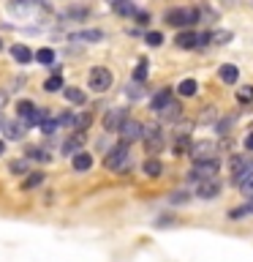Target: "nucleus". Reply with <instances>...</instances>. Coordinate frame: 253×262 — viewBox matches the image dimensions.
Returning <instances> with one entry per match:
<instances>
[{
	"instance_id": "nucleus-1",
	"label": "nucleus",
	"mask_w": 253,
	"mask_h": 262,
	"mask_svg": "<svg viewBox=\"0 0 253 262\" xmlns=\"http://www.w3.org/2000/svg\"><path fill=\"white\" fill-rule=\"evenodd\" d=\"M166 22L171 25V28H191L193 22H199V8H171V11H166Z\"/></svg>"
},
{
	"instance_id": "nucleus-2",
	"label": "nucleus",
	"mask_w": 253,
	"mask_h": 262,
	"mask_svg": "<svg viewBox=\"0 0 253 262\" xmlns=\"http://www.w3.org/2000/svg\"><path fill=\"white\" fill-rule=\"evenodd\" d=\"M87 85L95 90V93H106V90L112 88V71L104 69V66H95L93 71H90L87 77Z\"/></svg>"
},
{
	"instance_id": "nucleus-3",
	"label": "nucleus",
	"mask_w": 253,
	"mask_h": 262,
	"mask_svg": "<svg viewBox=\"0 0 253 262\" xmlns=\"http://www.w3.org/2000/svg\"><path fill=\"white\" fill-rule=\"evenodd\" d=\"M104 167L106 169H125L128 167V145L120 142L117 147H112L104 159Z\"/></svg>"
},
{
	"instance_id": "nucleus-4",
	"label": "nucleus",
	"mask_w": 253,
	"mask_h": 262,
	"mask_svg": "<svg viewBox=\"0 0 253 262\" xmlns=\"http://www.w3.org/2000/svg\"><path fill=\"white\" fill-rule=\"evenodd\" d=\"M218 169H220V161H218V159L196 161V164H193V169L188 172V178H193V180H207V178H215V175H218Z\"/></svg>"
},
{
	"instance_id": "nucleus-5",
	"label": "nucleus",
	"mask_w": 253,
	"mask_h": 262,
	"mask_svg": "<svg viewBox=\"0 0 253 262\" xmlns=\"http://www.w3.org/2000/svg\"><path fill=\"white\" fill-rule=\"evenodd\" d=\"M117 134H120V139H122L125 145H131V142H136V139L144 137V126H142L139 120H131V118H128V120L120 126Z\"/></svg>"
},
{
	"instance_id": "nucleus-6",
	"label": "nucleus",
	"mask_w": 253,
	"mask_h": 262,
	"mask_svg": "<svg viewBox=\"0 0 253 262\" xmlns=\"http://www.w3.org/2000/svg\"><path fill=\"white\" fill-rule=\"evenodd\" d=\"M250 167H253V161L245 159V156H240V153H234L232 159H229V172H232V178H234L237 186H240V180L245 178V172H248Z\"/></svg>"
},
{
	"instance_id": "nucleus-7",
	"label": "nucleus",
	"mask_w": 253,
	"mask_h": 262,
	"mask_svg": "<svg viewBox=\"0 0 253 262\" xmlns=\"http://www.w3.org/2000/svg\"><path fill=\"white\" fill-rule=\"evenodd\" d=\"M144 147H147V153H161V147H163V131L161 126H150V128H144Z\"/></svg>"
},
{
	"instance_id": "nucleus-8",
	"label": "nucleus",
	"mask_w": 253,
	"mask_h": 262,
	"mask_svg": "<svg viewBox=\"0 0 253 262\" xmlns=\"http://www.w3.org/2000/svg\"><path fill=\"white\" fill-rule=\"evenodd\" d=\"M128 120V110H122V106H114L104 115V128L106 131H120V126Z\"/></svg>"
},
{
	"instance_id": "nucleus-9",
	"label": "nucleus",
	"mask_w": 253,
	"mask_h": 262,
	"mask_svg": "<svg viewBox=\"0 0 253 262\" xmlns=\"http://www.w3.org/2000/svg\"><path fill=\"white\" fill-rule=\"evenodd\" d=\"M204 41H210V36H199V33H193V30H185V33H177V38H174V44L180 49H193V47H199L204 44Z\"/></svg>"
},
{
	"instance_id": "nucleus-10",
	"label": "nucleus",
	"mask_w": 253,
	"mask_h": 262,
	"mask_svg": "<svg viewBox=\"0 0 253 262\" xmlns=\"http://www.w3.org/2000/svg\"><path fill=\"white\" fill-rule=\"evenodd\" d=\"M215 150H218V145L215 142H196L191 145V159L193 161H207V159H215Z\"/></svg>"
},
{
	"instance_id": "nucleus-11",
	"label": "nucleus",
	"mask_w": 253,
	"mask_h": 262,
	"mask_svg": "<svg viewBox=\"0 0 253 262\" xmlns=\"http://www.w3.org/2000/svg\"><path fill=\"white\" fill-rule=\"evenodd\" d=\"M220 194V183L215 178H207V180H199V188H196V196H201V200H215Z\"/></svg>"
},
{
	"instance_id": "nucleus-12",
	"label": "nucleus",
	"mask_w": 253,
	"mask_h": 262,
	"mask_svg": "<svg viewBox=\"0 0 253 262\" xmlns=\"http://www.w3.org/2000/svg\"><path fill=\"white\" fill-rule=\"evenodd\" d=\"M85 139H87L85 131H73V134L63 142V153H68V156L79 153V150H82V145H85Z\"/></svg>"
},
{
	"instance_id": "nucleus-13",
	"label": "nucleus",
	"mask_w": 253,
	"mask_h": 262,
	"mask_svg": "<svg viewBox=\"0 0 253 262\" xmlns=\"http://www.w3.org/2000/svg\"><path fill=\"white\" fill-rule=\"evenodd\" d=\"M155 115H158L161 120H177V118H183V106H180L177 101H169L163 110H158Z\"/></svg>"
},
{
	"instance_id": "nucleus-14",
	"label": "nucleus",
	"mask_w": 253,
	"mask_h": 262,
	"mask_svg": "<svg viewBox=\"0 0 253 262\" xmlns=\"http://www.w3.org/2000/svg\"><path fill=\"white\" fill-rule=\"evenodd\" d=\"M90 167H93V156L85 153V150L73 153V169H77V172H87Z\"/></svg>"
},
{
	"instance_id": "nucleus-15",
	"label": "nucleus",
	"mask_w": 253,
	"mask_h": 262,
	"mask_svg": "<svg viewBox=\"0 0 253 262\" xmlns=\"http://www.w3.org/2000/svg\"><path fill=\"white\" fill-rule=\"evenodd\" d=\"M11 55H14V60H16V63H22V66H24V63H30V60H36V55H33L24 44L11 47Z\"/></svg>"
},
{
	"instance_id": "nucleus-16",
	"label": "nucleus",
	"mask_w": 253,
	"mask_h": 262,
	"mask_svg": "<svg viewBox=\"0 0 253 262\" xmlns=\"http://www.w3.org/2000/svg\"><path fill=\"white\" fill-rule=\"evenodd\" d=\"M218 77L223 79L226 85H234V82H237V77H240V71H237V66H232V63H226V66H220Z\"/></svg>"
},
{
	"instance_id": "nucleus-17",
	"label": "nucleus",
	"mask_w": 253,
	"mask_h": 262,
	"mask_svg": "<svg viewBox=\"0 0 253 262\" xmlns=\"http://www.w3.org/2000/svg\"><path fill=\"white\" fill-rule=\"evenodd\" d=\"M3 131H6V139H22L24 137V126H22V123H16V120L6 123Z\"/></svg>"
},
{
	"instance_id": "nucleus-18",
	"label": "nucleus",
	"mask_w": 253,
	"mask_h": 262,
	"mask_svg": "<svg viewBox=\"0 0 253 262\" xmlns=\"http://www.w3.org/2000/svg\"><path fill=\"white\" fill-rule=\"evenodd\" d=\"M101 38H104L101 30H82V33H73L71 36L73 44H79V41H101Z\"/></svg>"
},
{
	"instance_id": "nucleus-19",
	"label": "nucleus",
	"mask_w": 253,
	"mask_h": 262,
	"mask_svg": "<svg viewBox=\"0 0 253 262\" xmlns=\"http://www.w3.org/2000/svg\"><path fill=\"white\" fill-rule=\"evenodd\" d=\"M169 101H171V90H169V88H163L161 93H155V96H153V112L163 110V106H166Z\"/></svg>"
},
{
	"instance_id": "nucleus-20",
	"label": "nucleus",
	"mask_w": 253,
	"mask_h": 262,
	"mask_svg": "<svg viewBox=\"0 0 253 262\" xmlns=\"http://www.w3.org/2000/svg\"><path fill=\"white\" fill-rule=\"evenodd\" d=\"M63 96H65V101H71V104H77V106H82V104L87 101L85 93H82L79 88H65V90H63Z\"/></svg>"
},
{
	"instance_id": "nucleus-21",
	"label": "nucleus",
	"mask_w": 253,
	"mask_h": 262,
	"mask_svg": "<svg viewBox=\"0 0 253 262\" xmlns=\"http://www.w3.org/2000/svg\"><path fill=\"white\" fill-rule=\"evenodd\" d=\"M36 110H38V106L33 104V101H19V104H16V115H19V118H22L24 123H28V120L33 118V112H36Z\"/></svg>"
},
{
	"instance_id": "nucleus-22",
	"label": "nucleus",
	"mask_w": 253,
	"mask_h": 262,
	"mask_svg": "<svg viewBox=\"0 0 253 262\" xmlns=\"http://www.w3.org/2000/svg\"><path fill=\"white\" fill-rule=\"evenodd\" d=\"M44 183V172H28V178L22 180V188L24 191H30V188H36Z\"/></svg>"
},
{
	"instance_id": "nucleus-23",
	"label": "nucleus",
	"mask_w": 253,
	"mask_h": 262,
	"mask_svg": "<svg viewBox=\"0 0 253 262\" xmlns=\"http://www.w3.org/2000/svg\"><path fill=\"white\" fill-rule=\"evenodd\" d=\"M114 11L117 14H122V16H136V8H134V3H128V0H114Z\"/></svg>"
},
{
	"instance_id": "nucleus-24",
	"label": "nucleus",
	"mask_w": 253,
	"mask_h": 262,
	"mask_svg": "<svg viewBox=\"0 0 253 262\" xmlns=\"http://www.w3.org/2000/svg\"><path fill=\"white\" fill-rule=\"evenodd\" d=\"M163 172V164L158 161V159H147L144 161V175H150V178H158Z\"/></svg>"
},
{
	"instance_id": "nucleus-25",
	"label": "nucleus",
	"mask_w": 253,
	"mask_h": 262,
	"mask_svg": "<svg viewBox=\"0 0 253 262\" xmlns=\"http://www.w3.org/2000/svg\"><path fill=\"white\" fill-rule=\"evenodd\" d=\"M36 60L41 66H55V52L49 47H44V49H38V52H36Z\"/></svg>"
},
{
	"instance_id": "nucleus-26",
	"label": "nucleus",
	"mask_w": 253,
	"mask_h": 262,
	"mask_svg": "<svg viewBox=\"0 0 253 262\" xmlns=\"http://www.w3.org/2000/svg\"><path fill=\"white\" fill-rule=\"evenodd\" d=\"M90 123H93V115H90V112H82L79 118H73L71 126H73V131H85V128L90 126Z\"/></svg>"
},
{
	"instance_id": "nucleus-27",
	"label": "nucleus",
	"mask_w": 253,
	"mask_h": 262,
	"mask_svg": "<svg viewBox=\"0 0 253 262\" xmlns=\"http://www.w3.org/2000/svg\"><path fill=\"white\" fill-rule=\"evenodd\" d=\"M240 191H242L245 196H250V194H253V167L245 172V178L240 180Z\"/></svg>"
},
{
	"instance_id": "nucleus-28",
	"label": "nucleus",
	"mask_w": 253,
	"mask_h": 262,
	"mask_svg": "<svg viewBox=\"0 0 253 262\" xmlns=\"http://www.w3.org/2000/svg\"><path fill=\"white\" fill-rule=\"evenodd\" d=\"M60 88H63V77H60V74H52V77L44 82V90H46V93H57Z\"/></svg>"
},
{
	"instance_id": "nucleus-29",
	"label": "nucleus",
	"mask_w": 253,
	"mask_h": 262,
	"mask_svg": "<svg viewBox=\"0 0 253 262\" xmlns=\"http://www.w3.org/2000/svg\"><path fill=\"white\" fill-rule=\"evenodd\" d=\"M174 153H177V156H183V153H191V139H188V134L177 137V142H174Z\"/></svg>"
},
{
	"instance_id": "nucleus-30",
	"label": "nucleus",
	"mask_w": 253,
	"mask_h": 262,
	"mask_svg": "<svg viewBox=\"0 0 253 262\" xmlns=\"http://www.w3.org/2000/svg\"><path fill=\"white\" fill-rule=\"evenodd\" d=\"M196 88H199V85H196L193 79H183V82H180V88H177V93L180 96H193Z\"/></svg>"
},
{
	"instance_id": "nucleus-31",
	"label": "nucleus",
	"mask_w": 253,
	"mask_h": 262,
	"mask_svg": "<svg viewBox=\"0 0 253 262\" xmlns=\"http://www.w3.org/2000/svg\"><path fill=\"white\" fill-rule=\"evenodd\" d=\"M237 101H240V104H250L253 101V85H245V88L237 90Z\"/></svg>"
},
{
	"instance_id": "nucleus-32",
	"label": "nucleus",
	"mask_w": 253,
	"mask_h": 262,
	"mask_svg": "<svg viewBox=\"0 0 253 262\" xmlns=\"http://www.w3.org/2000/svg\"><path fill=\"white\" fill-rule=\"evenodd\" d=\"M147 79V60L142 57V60L136 63V69H134V82H144Z\"/></svg>"
},
{
	"instance_id": "nucleus-33",
	"label": "nucleus",
	"mask_w": 253,
	"mask_h": 262,
	"mask_svg": "<svg viewBox=\"0 0 253 262\" xmlns=\"http://www.w3.org/2000/svg\"><path fill=\"white\" fill-rule=\"evenodd\" d=\"M28 159L30 161H49V153L41 150V147H28Z\"/></svg>"
},
{
	"instance_id": "nucleus-34",
	"label": "nucleus",
	"mask_w": 253,
	"mask_h": 262,
	"mask_svg": "<svg viewBox=\"0 0 253 262\" xmlns=\"http://www.w3.org/2000/svg\"><path fill=\"white\" fill-rule=\"evenodd\" d=\"M210 41L212 44H226V41H232V33L229 30H215V33H210Z\"/></svg>"
},
{
	"instance_id": "nucleus-35",
	"label": "nucleus",
	"mask_w": 253,
	"mask_h": 262,
	"mask_svg": "<svg viewBox=\"0 0 253 262\" xmlns=\"http://www.w3.org/2000/svg\"><path fill=\"white\" fill-rule=\"evenodd\" d=\"M144 41H147L150 47H161V44H163V36H161V33H155V30H150V33L144 36Z\"/></svg>"
},
{
	"instance_id": "nucleus-36",
	"label": "nucleus",
	"mask_w": 253,
	"mask_h": 262,
	"mask_svg": "<svg viewBox=\"0 0 253 262\" xmlns=\"http://www.w3.org/2000/svg\"><path fill=\"white\" fill-rule=\"evenodd\" d=\"M11 172H14V175H24V172H28V159L11 161Z\"/></svg>"
},
{
	"instance_id": "nucleus-37",
	"label": "nucleus",
	"mask_w": 253,
	"mask_h": 262,
	"mask_svg": "<svg viewBox=\"0 0 253 262\" xmlns=\"http://www.w3.org/2000/svg\"><path fill=\"white\" fill-rule=\"evenodd\" d=\"M248 213H253V205H250V202H248V205H242V208H234V210H232V219L237 221V219L248 216Z\"/></svg>"
},
{
	"instance_id": "nucleus-38",
	"label": "nucleus",
	"mask_w": 253,
	"mask_h": 262,
	"mask_svg": "<svg viewBox=\"0 0 253 262\" xmlns=\"http://www.w3.org/2000/svg\"><path fill=\"white\" fill-rule=\"evenodd\" d=\"M57 126H60V120H44L41 123V131H44V134H55Z\"/></svg>"
},
{
	"instance_id": "nucleus-39",
	"label": "nucleus",
	"mask_w": 253,
	"mask_h": 262,
	"mask_svg": "<svg viewBox=\"0 0 253 262\" xmlns=\"http://www.w3.org/2000/svg\"><path fill=\"white\" fill-rule=\"evenodd\" d=\"M188 200V194L185 191H180V194H171V202H185Z\"/></svg>"
},
{
	"instance_id": "nucleus-40",
	"label": "nucleus",
	"mask_w": 253,
	"mask_h": 262,
	"mask_svg": "<svg viewBox=\"0 0 253 262\" xmlns=\"http://www.w3.org/2000/svg\"><path fill=\"white\" fill-rule=\"evenodd\" d=\"M245 147H248V150H253V131H250L248 137H245Z\"/></svg>"
},
{
	"instance_id": "nucleus-41",
	"label": "nucleus",
	"mask_w": 253,
	"mask_h": 262,
	"mask_svg": "<svg viewBox=\"0 0 253 262\" xmlns=\"http://www.w3.org/2000/svg\"><path fill=\"white\" fill-rule=\"evenodd\" d=\"M136 19H139V25H144V22H147V19H150V16H147V14H144V11H139V14H136Z\"/></svg>"
},
{
	"instance_id": "nucleus-42",
	"label": "nucleus",
	"mask_w": 253,
	"mask_h": 262,
	"mask_svg": "<svg viewBox=\"0 0 253 262\" xmlns=\"http://www.w3.org/2000/svg\"><path fill=\"white\" fill-rule=\"evenodd\" d=\"M3 150H6V145H3V139H0V156H3Z\"/></svg>"
},
{
	"instance_id": "nucleus-43",
	"label": "nucleus",
	"mask_w": 253,
	"mask_h": 262,
	"mask_svg": "<svg viewBox=\"0 0 253 262\" xmlns=\"http://www.w3.org/2000/svg\"><path fill=\"white\" fill-rule=\"evenodd\" d=\"M6 126V120H3V115H0V128H3Z\"/></svg>"
},
{
	"instance_id": "nucleus-44",
	"label": "nucleus",
	"mask_w": 253,
	"mask_h": 262,
	"mask_svg": "<svg viewBox=\"0 0 253 262\" xmlns=\"http://www.w3.org/2000/svg\"><path fill=\"white\" fill-rule=\"evenodd\" d=\"M250 205H253V194H250Z\"/></svg>"
},
{
	"instance_id": "nucleus-45",
	"label": "nucleus",
	"mask_w": 253,
	"mask_h": 262,
	"mask_svg": "<svg viewBox=\"0 0 253 262\" xmlns=\"http://www.w3.org/2000/svg\"><path fill=\"white\" fill-rule=\"evenodd\" d=\"M0 49H3V41H0Z\"/></svg>"
},
{
	"instance_id": "nucleus-46",
	"label": "nucleus",
	"mask_w": 253,
	"mask_h": 262,
	"mask_svg": "<svg viewBox=\"0 0 253 262\" xmlns=\"http://www.w3.org/2000/svg\"><path fill=\"white\" fill-rule=\"evenodd\" d=\"M250 131H253V123H250Z\"/></svg>"
}]
</instances>
